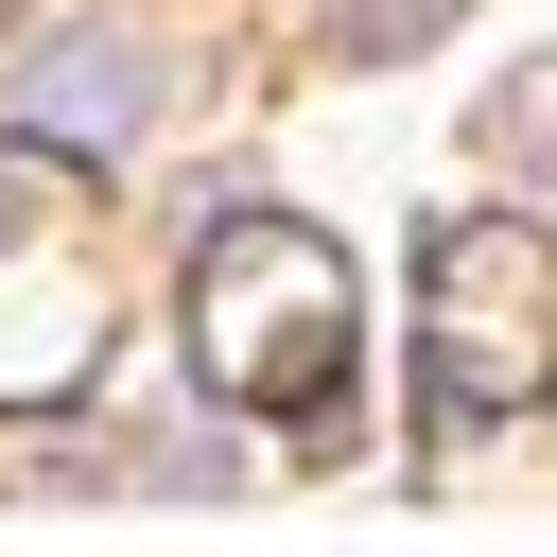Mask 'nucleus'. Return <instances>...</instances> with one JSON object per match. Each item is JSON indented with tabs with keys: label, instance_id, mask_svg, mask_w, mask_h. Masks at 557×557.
<instances>
[{
	"label": "nucleus",
	"instance_id": "nucleus-2",
	"mask_svg": "<svg viewBox=\"0 0 557 557\" xmlns=\"http://www.w3.org/2000/svg\"><path fill=\"white\" fill-rule=\"evenodd\" d=\"M418 383H435V418H540L557 400V226L470 209L418 244Z\"/></svg>",
	"mask_w": 557,
	"mask_h": 557
},
{
	"label": "nucleus",
	"instance_id": "nucleus-6",
	"mask_svg": "<svg viewBox=\"0 0 557 557\" xmlns=\"http://www.w3.org/2000/svg\"><path fill=\"white\" fill-rule=\"evenodd\" d=\"M470 139H487V157H557V52H540V70H505V87L470 104Z\"/></svg>",
	"mask_w": 557,
	"mask_h": 557
},
{
	"label": "nucleus",
	"instance_id": "nucleus-3",
	"mask_svg": "<svg viewBox=\"0 0 557 557\" xmlns=\"http://www.w3.org/2000/svg\"><path fill=\"white\" fill-rule=\"evenodd\" d=\"M104 366V278H87V157L0 139V418H52Z\"/></svg>",
	"mask_w": 557,
	"mask_h": 557
},
{
	"label": "nucleus",
	"instance_id": "nucleus-1",
	"mask_svg": "<svg viewBox=\"0 0 557 557\" xmlns=\"http://www.w3.org/2000/svg\"><path fill=\"white\" fill-rule=\"evenodd\" d=\"M174 313H191V366H209L226 418H313V435H331L348 348H366V296H348V244H331V226H296V209H226V226L191 244Z\"/></svg>",
	"mask_w": 557,
	"mask_h": 557
},
{
	"label": "nucleus",
	"instance_id": "nucleus-4",
	"mask_svg": "<svg viewBox=\"0 0 557 557\" xmlns=\"http://www.w3.org/2000/svg\"><path fill=\"white\" fill-rule=\"evenodd\" d=\"M17 122L70 139V157H139V122H157V35H139V17L35 35V52H17Z\"/></svg>",
	"mask_w": 557,
	"mask_h": 557
},
{
	"label": "nucleus",
	"instance_id": "nucleus-5",
	"mask_svg": "<svg viewBox=\"0 0 557 557\" xmlns=\"http://www.w3.org/2000/svg\"><path fill=\"white\" fill-rule=\"evenodd\" d=\"M453 17H470V0H331V52H348V70H400V52H435Z\"/></svg>",
	"mask_w": 557,
	"mask_h": 557
},
{
	"label": "nucleus",
	"instance_id": "nucleus-7",
	"mask_svg": "<svg viewBox=\"0 0 557 557\" xmlns=\"http://www.w3.org/2000/svg\"><path fill=\"white\" fill-rule=\"evenodd\" d=\"M0 17H17V0H0Z\"/></svg>",
	"mask_w": 557,
	"mask_h": 557
}]
</instances>
